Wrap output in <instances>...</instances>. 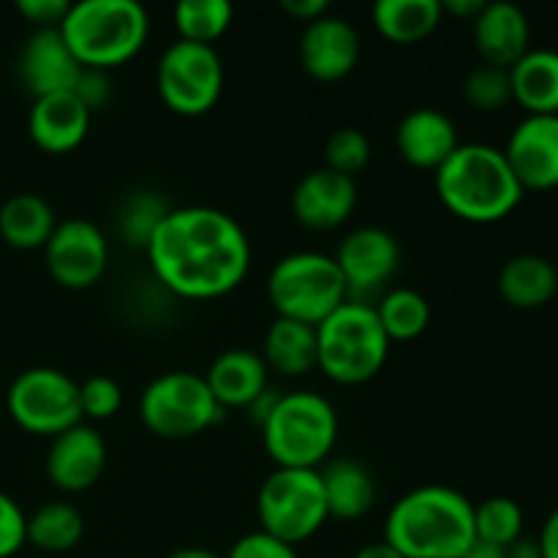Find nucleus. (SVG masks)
<instances>
[{"label": "nucleus", "instance_id": "nucleus-1", "mask_svg": "<svg viewBox=\"0 0 558 558\" xmlns=\"http://www.w3.org/2000/svg\"><path fill=\"white\" fill-rule=\"evenodd\" d=\"M153 276L185 300H218L248 276L243 227L216 207H172L147 245Z\"/></svg>", "mask_w": 558, "mask_h": 558}, {"label": "nucleus", "instance_id": "nucleus-2", "mask_svg": "<svg viewBox=\"0 0 558 558\" xmlns=\"http://www.w3.org/2000/svg\"><path fill=\"white\" fill-rule=\"evenodd\" d=\"M385 543L403 558H461L474 543V505L447 485L409 490L387 515Z\"/></svg>", "mask_w": 558, "mask_h": 558}, {"label": "nucleus", "instance_id": "nucleus-3", "mask_svg": "<svg viewBox=\"0 0 558 558\" xmlns=\"http://www.w3.org/2000/svg\"><path fill=\"white\" fill-rule=\"evenodd\" d=\"M436 194L456 218L469 223H496L510 216L523 199L505 150L483 142L458 145L436 172Z\"/></svg>", "mask_w": 558, "mask_h": 558}, {"label": "nucleus", "instance_id": "nucleus-4", "mask_svg": "<svg viewBox=\"0 0 558 558\" xmlns=\"http://www.w3.org/2000/svg\"><path fill=\"white\" fill-rule=\"evenodd\" d=\"M82 69L109 71L142 52L150 36V16L136 0H82L60 25Z\"/></svg>", "mask_w": 558, "mask_h": 558}, {"label": "nucleus", "instance_id": "nucleus-5", "mask_svg": "<svg viewBox=\"0 0 558 558\" xmlns=\"http://www.w3.org/2000/svg\"><path fill=\"white\" fill-rule=\"evenodd\" d=\"M319 371L336 385H365L385 368L390 338L381 330L371 303L347 300L316 327Z\"/></svg>", "mask_w": 558, "mask_h": 558}, {"label": "nucleus", "instance_id": "nucleus-6", "mask_svg": "<svg viewBox=\"0 0 558 558\" xmlns=\"http://www.w3.org/2000/svg\"><path fill=\"white\" fill-rule=\"evenodd\" d=\"M267 456L281 469H322L338 439V414L319 392L278 396L262 425Z\"/></svg>", "mask_w": 558, "mask_h": 558}, {"label": "nucleus", "instance_id": "nucleus-7", "mask_svg": "<svg viewBox=\"0 0 558 558\" xmlns=\"http://www.w3.org/2000/svg\"><path fill=\"white\" fill-rule=\"evenodd\" d=\"M267 298L281 319L319 327L349 300L336 259L316 251H298L278 262L267 278Z\"/></svg>", "mask_w": 558, "mask_h": 558}, {"label": "nucleus", "instance_id": "nucleus-8", "mask_svg": "<svg viewBox=\"0 0 558 558\" xmlns=\"http://www.w3.org/2000/svg\"><path fill=\"white\" fill-rule=\"evenodd\" d=\"M256 515L262 523L259 532L292 548L314 537L330 521L319 469L276 466V472L267 474L256 496Z\"/></svg>", "mask_w": 558, "mask_h": 558}, {"label": "nucleus", "instance_id": "nucleus-9", "mask_svg": "<svg viewBox=\"0 0 558 558\" xmlns=\"http://www.w3.org/2000/svg\"><path fill=\"white\" fill-rule=\"evenodd\" d=\"M223 409L213 398L205 376L169 371L142 390L140 417L158 439L183 441L205 434L221 420Z\"/></svg>", "mask_w": 558, "mask_h": 558}, {"label": "nucleus", "instance_id": "nucleus-10", "mask_svg": "<svg viewBox=\"0 0 558 558\" xmlns=\"http://www.w3.org/2000/svg\"><path fill=\"white\" fill-rule=\"evenodd\" d=\"M163 107L183 118H199L218 104L223 90V63L216 47L174 41L163 49L156 69Z\"/></svg>", "mask_w": 558, "mask_h": 558}, {"label": "nucleus", "instance_id": "nucleus-11", "mask_svg": "<svg viewBox=\"0 0 558 558\" xmlns=\"http://www.w3.org/2000/svg\"><path fill=\"white\" fill-rule=\"evenodd\" d=\"M11 420L36 436H60L82 420L80 385L60 368H27L11 381L5 396Z\"/></svg>", "mask_w": 558, "mask_h": 558}, {"label": "nucleus", "instance_id": "nucleus-12", "mask_svg": "<svg viewBox=\"0 0 558 558\" xmlns=\"http://www.w3.org/2000/svg\"><path fill=\"white\" fill-rule=\"evenodd\" d=\"M44 259L54 283L82 292L96 287L107 272L109 243L93 221L69 218L54 227L52 238L44 245Z\"/></svg>", "mask_w": 558, "mask_h": 558}, {"label": "nucleus", "instance_id": "nucleus-13", "mask_svg": "<svg viewBox=\"0 0 558 558\" xmlns=\"http://www.w3.org/2000/svg\"><path fill=\"white\" fill-rule=\"evenodd\" d=\"M336 265L347 281L349 300L368 303L365 298L381 292L401 267V245L387 229L360 227L341 240Z\"/></svg>", "mask_w": 558, "mask_h": 558}, {"label": "nucleus", "instance_id": "nucleus-14", "mask_svg": "<svg viewBox=\"0 0 558 558\" xmlns=\"http://www.w3.org/2000/svg\"><path fill=\"white\" fill-rule=\"evenodd\" d=\"M505 156L523 191L558 185V114H526L512 129Z\"/></svg>", "mask_w": 558, "mask_h": 558}, {"label": "nucleus", "instance_id": "nucleus-15", "mask_svg": "<svg viewBox=\"0 0 558 558\" xmlns=\"http://www.w3.org/2000/svg\"><path fill=\"white\" fill-rule=\"evenodd\" d=\"M107 441L90 423H76L74 428L54 436L47 452V477L54 488L65 494L90 490L107 469Z\"/></svg>", "mask_w": 558, "mask_h": 558}, {"label": "nucleus", "instance_id": "nucleus-16", "mask_svg": "<svg viewBox=\"0 0 558 558\" xmlns=\"http://www.w3.org/2000/svg\"><path fill=\"white\" fill-rule=\"evenodd\" d=\"M300 65L316 82H338L354 71L360 60V36L343 16L325 14L303 27Z\"/></svg>", "mask_w": 558, "mask_h": 558}, {"label": "nucleus", "instance_id": "nucleus-17", "mask_svg": "<svg viewBox=\"0 0 558 558\" xmlns=\"http://www.w3.org/2000/svg\"><path fill=\"white\" fill-rule=\"evenodd\" d=\"M357 207V183L352 178L314 169L292 191V213L305 229L330 232L343 227Z\"/></svg>", "mask_w": 558, "mask_h": 558}, {"label": "nucleus", "instance_id": "nucleus-18", "mask_svg": "<svg viewBox=\"0 0 558 558\" xmlns=\"http://www.w3.org/2000/svg\"><path fill=\"white\" fill-rule=\"evenodd\" d=\"M82 74L80 60L69 49L65 38L58 31H33L20 52L22 85L33 98L52 96V93H71Z\"/></svg>", "mask_w": 558, "mask_h": 558}, {"label": "nucleus", "instance_id": "nucleus-19", "mask_svg": "<svg viewBox=\"0 0 558 558\" xmlns=\"http://www.w3.org/2000/svg\"><path fill=\"white\" fill-rule=\"evenodd\" d=\"M472 27L474 47H477L483 63L488 65L512 69L532 49L529 47L532 41L529 16L523 14L521 5L507 3V0L485 3L483 11L472 20Z\"/></svg>", "mask_w": 558, "mask_h": 558}, {"label": "nucleus", "instance_id": "nucleus-20", "mask_svg": "<svg viewBox=\"0 0 558 558\" xmlns=\"http://www.w3.org/2000/svg\"><path fill=\"white\" fill-rule=\"evenodd\" d=\"M90 118L85 104L74 93H52V96L33 98L31 114H27V134L33 145L44 153L63 156L76 150L85 142Z\"/></svg>", "mask_w": 558, "mask_h": 558}, {"label": "nucleus", "instance_id": "nucleus-21", "mask_svg": "<svg viewBox=\"0 0 558 558\" xmlns=\"http://www.w3.org/2000/svg\"><path fill=\"white\" fill-rule=\"evenodd\" d=\"M458 145L461 140H458L456 123L441 109L420 107L398 123L396 147L403 161L414 169L439 172L447 158L458 150Z\"/></svg>", "mask_w": 558, "mask_h": 558}, {"label": "nucleus", "instance_id": "nucleus-22", "mask_svg": "<svg viewBox=\"0 0 558 558\" xmlns=\"http://www.w3.org/2000/svg\"><path fill=\"white\" fill-rule=\"evenodd\" d=\"M267 365L251 349H227L207 368L205 381L221 409H248L267 390Z\"/></svg>", "mask_w": 558, "mask_h": 558}, {"label": "nucleus", "instance_id": "nucleus-23", "mask_svg": "<svg viewBox=\"0 0 558 558\" xmlns=\"http://www.w3.org/2000/svg\"><path fill=\"white\" fill-rule=\"evenodd\" d=\"M327 515L338 521H360L376 505V483L368 469L354 458H336L319 469Z\"/></svg>", "mask_w": 558, "mask_h": 558}, {"label": "nucleus", "instance_id": "nucleus-24", "mask_svg": "<svg viewBox=\"0 0 558 558\" xmlns=\"http://www.w3.org/2000/svg\"><path fill=\"white\" fill-rule=\"evenodd\" d=\"M501 300L512 308L534 311L558 298V267L539 254H518L499 270Z\"/></svg>", "mask_w": 558, "mask_h": 558}, {"label": "nucleus", "instance_id": "nucleus-25", "mask_svg": "<svg viewBox=\"0 0 558 558\" xmlns=\"http://www.w3.org/2000/svg\"><path fill=\"white\" fill-rule=\"evenodd\" d=\"M262 360H265L267 371H276L289 379L311 374V371L319 368L316 327L276 316V322L267 327Z\"/></svg>", "mask_w": 558, "mask_h": 558}, {"label": "nucleus", "instance_id": "nucleus-26", "mask_svg": "<svg viewBox=\"0 0 558 558\" xmlns=\"http://www.w3.org/2000/svg\"><path fill=\"white\" fill-rule=\"evenodd\" d=\"M512 101L526 114H558V52L556 49H529L510 69Z\"/></svg>", "mask_w": 558, "mask_h": 558}, {"label": "nucleus", "instance_id": "nucleus-27", "mask_svg": "<svg viewBox=\"0 0 558 558\" xmlns=\"http://www.w3.org/2000/svg\"><path fill=\"white\" fill-rule=\"evenodd\" d=\"M374 27L385 41L412 47L441 25V0H379L371 11Z\"/></svg>", "mask_w": 558, "mask_h": 558}, {"label": "nucleus", "instance_id": "nucleus-28", "mask_svg": "<svg viewBox=\"0 0 558 558\" xmlns=\"http://www.w3.org/2000/svg\"><path fill=\"white\" fill-rule=\"evenodd\" d=\"M58 218L49 202L36 194H16L0 205V238L20 251L44 248L52 238Z\"/></svg>", "mask_w": 558, "mask_h": 558}, {"label": "nucleus", "instance_id": "nucleus-29", "mask_svg": "<svg viewBox=\"0 0 558 558\" xmlns=\"http://www.w3.org/2000/svg\"><path fill=\"white\" fill-rule=\"evenodd\" d=\"M85 537V518L69 501H49L27 515V543L44 554L74 550Z\"/></svg>", "mask_w": 558, "mask_h": 558}, {"label": "nucleus", "instance_id": "nucleus-30", "mask_svg": "<svg viewBox=\"0 0 558 558\" xmlns=\"http://www.w3.org/2000/svg\"><path fill=\"white\" fill-rule=\"evenodd\" d=\"M385 336L392 341H414L423 336L430 325V305L420 292L407 287L381 292L374 305Z\"/></svg>", "mask_w": 558, "mask_h": 558}, {"label": "nucleus", "instance_id": "nucleus-31", "mask_svg": "<svg viewBox=\"0 0 558 558\" xmlns=\"http://www.w3.org/2000/svg\"><path fill=\"white\" fill-rule=\"evenodd\" d=\"M172 213L161 194L156 191H136L125 196L118 210V234L131 245V248L147 251L153 234L163 223V218Z\"/></svg>", "mask_w": 558, "mask_h": 558}, {"label": "nucleus", "instance_id": "nucleus-32", "mask_svg": "<svg viewBox=\"0 0 558 558\" xmlns=\"http://www.w3.org/2000/svg\"><path fill=\"white\" fill-rule=\"evenodd\" d=\"M232 5L227 0H183L174 9V27L180 41L213 47L232 25Z\"/></svg>", "mask_w": 558, "mask_h": 558}, {"label": "nucleus", "instance_id": "nucleus-33", "mask_svg": "<svg viewBox=\"0 0 558 558\" xmlns=\"http://www.w3.org/2000/svg\"><path fill=\"white\" fill-rule=\"evenodd\" d=\"M474 537L510 548L523 537V510L510 496H490L474 507Z\"/></svg>", "mask_w": 558, "mask_h": 558}, {"label": "nucleus", "instance_id": "nucleus-34", "mask_svg": "<svg viewBox=\"0 0 558 558\" xmlns=\"http://www.w3.org/2000/svg\"><path fill=\"white\" fill-rule=\"evenodd\" d=\"M463 98L477 112H499L501 107L512 101L510 69L488 63L472 69L463 80Z\"/></svg>", "mask_w": 558, "mask_h": 558}, {"label": "nucleus", "instance_id": "nucleus-35", "mask_svg": "<svg viewBox=\"0 0 558 558\" xmlns=\"http://www.w3.org/2000/svg\"><path fill=\"white\" fill-rule=\"evenodd\" d=\"M371 161V142L360 129H338L336 134L327 140L325 147V169L330 172L352 178L363 172Z\"/></svg>", "mask_w": 558, "mask_h": 558}, {"label": "nucleus", "instance_id": "nucleus-36", "mask_svg": "<svg viewBox=\"0 0 558 558\" xmlns=\"http://www.w3.org/2000/svg\"><path fill=\"white\" fill-rule=\"evenodd\" d=\"M120 407H123V390L109 376H90L80 385L82 420H90V423L112 420Z\"/></svg>", "mask_w": 558, "mask_h": 558}, {"label": "nucleus", "instance_id": "nucleus-37", "mask_svg": "<svg viewBox=\"0 0 558 558\" xmlns=\"http://www.w3.org/2000/svg\"><path fill=\"white\" fill-rule=\"evenodd\" d=\"M27 543V515L22 507L0 490V558L20 554Z\"/></svg>", "mask_w": 558, "mask_h": 558}, {"label": "nucleus", "instance_id": "nucleus-38", "mask_svg": "<svg viewBox=\"0 0 558 558\" xmlns=\"http://www.w3.org/2000/svg\"><path fill=\"white\" fill-rule=\"evenodd\" d=\"M223 558H300L298 548L270 537L265 532H251L240 537Z\"/></svg>", "mask_w": 558, "mask_h": 558}, {"label": "nucleus", "instance_id": "nucleus-39", "mask_svg": "<svg viewBox=\"0 0 558 558\" xmlns=\"http://www.w3.org/2000/svg\"><path fill=\"white\" fill-rule=\"evenodd\" d=\"M69 9L71 3H65V0H16V11L36 31H58L63 25Z\"/></svg>", "mask_w": 558, "mask_h": 558}, {"label": "nucleus", "instance_id": "nucleus-40", "mask_svg": "<svg viewBox=\"0 0 558 558\" xmlns=\"http://www.w3.org/2000/svg\"><path fill=\"white\" fill-rule=\"evenodd\" d=\"M76 98L85 104L87 112H98L101 107H107L109 98H112V82H109L107 71H98V69H82L80 80L74 85Z\"/></svg>", "mask_w": 558, "mask_h": 558}, {"label": "nucleus", "instance_id": "nucleus-41", "mask_svg": "<svg viewBox=\"0 0 558 558\" xmlns=\"http://www.w3.org/2000/svg\"><path fill=\"white\" fill-rule=\"evenodd\" d=\"M327 9H330L327 0H281L283 14L292 16L294 22H303V27L319 20V16H325Z\"/></svg>", "mask_w": 558, "mask_h": 558}, {"label": "nucleus", "instance_id": "nucleus-42", "mask_svg": "<svg viewBox=\"0 0 558 558\" xmlns=\"http://www.w3.org/2000/svg\"><path fill=\"white\" fill-rule=\"evenodd\" d=\"M539 550H543V558H558V507L548 515L543 532L537 537Z\"/></svg>", "mask_w": 558, "mask_h": 558}, {"label": "nucleus", "instance_id": "nucleus-43", "mask_svg": "<svg viewBox=\"0 0 558 558\" xmlns=\"http://www.w3.org/2000/svg\"><path fill=\"white\" fill-rule=\"evenodd\" d=\"M483 0H447V3H441V11L458 16V20H474L483 11Z\"/></svg>", "mask_w": 558, "mask_h": 558}, {"label": "nucleus", "instance_id": "nucleus-44", "mask_svg": "<svg viewBox=\"0 0 558 558\" xmlns=\"http://www.w3.org/2000/svg\"><path fill=\"white\" fill-rule=\"evenodd\" d=\"M461 558H507V548H501V545L485 543V539L474 537V543L469 545L466 554H463Z\"/></svg>", "mask_w": 558, "mask_h": 558}, {"label": "nucleus", "instance_id": "nucleus-45", "mask_svg": "<svg viewBox=\"0 0 558 558\" xmlns=\"http://www.w3.org/2000/svg\"><path fill=\"white\" fill-rule=\"evenodd\" d=\"M507 558H543V550H539L537 539L521 537L507 548Z\"/></svg>", "mask_w": 558, "mask_h": 558}, {"label": "nucleus", "instance_id": "nucleus-46", "mask_svg": "<svg viewBox=\"0 0 558 558\" xmlns=\"http://www.w3.org/2000/svg\"><path fill=\"white\" fill-rule=\"evenodd\" d=\"M352 558H403V556L398 554L390 543H385V539H381V543L363 545V548H360Z\"/></svg>", "mask_w": 558, "mask_h": 558}, {"label": "nucleus", "instance_id": "nucleus-47", "mask_svg": "<svg viewBox=\"0 0 558 558\" xmlns=\"http://www.w3.org/2000/svg\"><path fill=\"white\" fill-rule=\"evenodd\" d=\"M167 558H223V556L213 554V550L207 548H180L174 550V554H169Z\"/></svg>", "mask_w": 558, "mask_h": 558}]
</instances>
